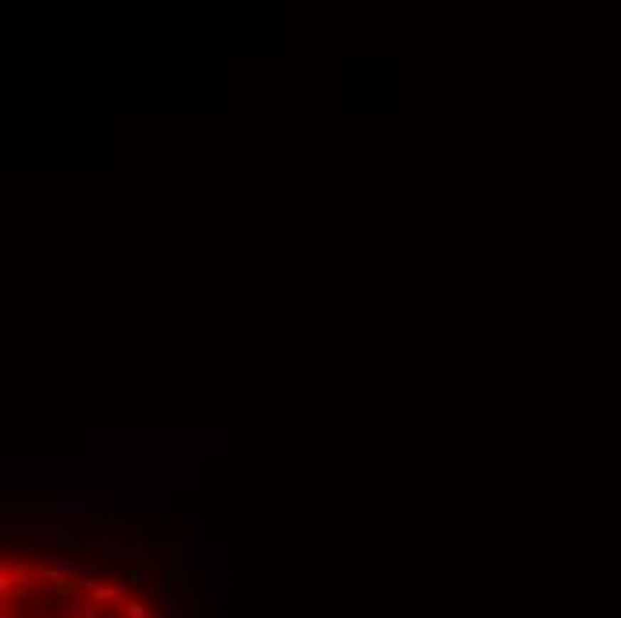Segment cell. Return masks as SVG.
<instances>
[{
	"label": "cell",
	"mask_w": 621,
	"mask_h": 618,
	"mask_svg": "<svg viewBox=\"0 0 621 618\" xmlns=\"http://www.w3.org/2000/svg\"><path fill=\"white\" fill-rule=\"evenodd\" d=\"M0 468H4V475H43V479L61 472V465L51 458H4Z\"/></svg>",
	"instance_id": "1"
}]
</instances>
